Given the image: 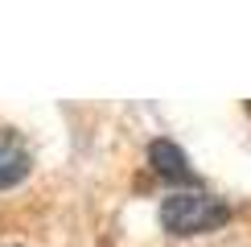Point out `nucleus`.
<instances>
[{"label":"nucleus","instance_id":"obj_1","mask_svg":"<svg viewBox=\"0 0 251 247\" xmlns=\"http://www.w3.org/2000/svg\"><path fill=\"white\" fill-rule=\"evenodd\" d=\"M231 219V206L214 194H198V190H185V194H169L161 206V222L165 231L173 235H202V231H214Z\"/></svg>","mask_w":251,"mask_h":247},{"label":"nucleus","instance_id":"obj_3","mask_svg":"<svg viewBox=\"0 0 251 247\" xmlns=\"http://www.w3.org/2000/svg\"><path fill=\"white\" fill-rule=\"evenodd\" d=\"M149 161H152V169L161 173V177H169V181H194L190 161H185V152L177 148L173 140H152L149 144Z\"/></svg>","mask_w":251,"mask_h":247},{"label":"nucleus","instance_id":"obj_2","mask_svg":"<svg viewBox=\"0 0 251 247\" xmlns=\"http://www.w3.org/2000/svg\"><path fill=\"white\" fill-rule=\"evenodd\" d=\"M29 173V148L13 128H0V190L17 185Z\"/></svg>","mask_w":251,"mask_h":247}]
</instances>
